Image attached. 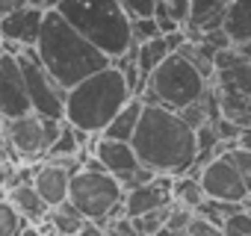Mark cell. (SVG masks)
<instances>
[{"instance_id":"cell-27","label":"cell","mask_w":251,"mask_h":236,"mask_svg":"<svg viewBox=\"0 0 251 236\" xmlns=\"http://www.w3.org/2000/svg\"><path fill=\"white\" fill-rule=\"evenodd\" d=\"M192 218H195V210H189V207H183V204L172 201V207H169V221H166V227H172L175 233L186 236V230H189Z\"/></svg>"},{"instance_id":"cell-39","label":"cell","mask_w":251,"mask_h":236,"mask_svg":"<svg viewBox=\"0 0 251 236\" xmlns=\"http://www.w3.org/2000/svg\"><path fill=\"white\" fill-rule=\"evenodd\" d=\"M27 3H33V6H39V9H53L56 0H27Z\"/></svg>"},{"instance_id":"cell-21","label":"cell","mask_w":251,"mask_h":236,"mask_svg":"<svg viewBox=\"0 0 251 236\" xmlns=\"http://www.w3.org/2000/svg\"><path fill=\"white\" fill-rule=\"evenodd\" d=\"M86 221H89V218H86L71 201H62L59 207H50V212H48V218H45V227H50V230H56V233L77 236Z\"/></svg>"},{"instance_id":"cell-43","label":"cell","mask_w":251,"mask_h":236,"mask_svg":"<svg viewBox=\"0 0 251 236\" xmlns=\"http://www.w3.org/2000/svg\"><path fill=\"white\" fill-rule=\"evenodd\" d=\"M0 53H3V36H0Z\"/></svg>"},{"instance_id":"cell-28","label":"cell","mask_w":251,"mask_h":236,"mask_svg":"<svg viewBox=\"0 0 251 236\" xmlns=\"http://www.w3.org/2000/svg\"><path fill=\"white\" fill-rule=\"evenodd\" d=\"M222 230H225V236H251V212L239 210V212L227 215L225 224H222Z\"/></svg>"},{"instance_id":"cell-3","label":"cell","mask_w":251,"mask_h":236,"mask_svg":"<svg viewBox=\"0 0 251 236\" xmlns=\"http://www.w3.org/2000/svg\"><path fill=\"white\" fill-rule=\"evenodd\" d=\"M133 94H130L127 83H124V74L115 65H106L68 89L65 121L86 133H103V127L112 121L115 112Z\"/></svg>"},{"instance_id":"cell-32","label":"cell","mask_w":251,"mask_h":236,"mask_svg":"<svg viewBox=\"0 0 251 236\" xmlns=\"http://www.w3.org/2000/svg\"><path fill=\"white\" fill-rule=\"evenodd\" d=\"M210 53H219V50H225V47H230L233 42H230V36L225 33V27H219V30H207V33H201V39H198Z\"/></svg>"},{"instance_id":"cell-10","label":"cell","mask_w":251,"mask_h":236,"mask_svg":"<svg viewBox=\"0 0 251 236\" xmlns=\"http://www.w3.org/2000/svg\"><path fill=\"white\" fill-rule=\"evenodd\" d=\"M201 186L207 192V198L213 201H230V204H242V198L248 195V186L239 174V168L233 165V160L227 154L213 157L204 171H201Z\"/></svg>"},{"instance_id":"cell-6","label":"cell","mask_w":251,"mask_h":236,"mask_svg":"<svg viewBox=\"0 0 251 236\" xmlns=\"http://www.w3.org/2000/svg\"><path fill=\"white\" fill-rule=\"evenodd\" d=\"M124 195H127V189L121 186L118 177L92 168H80L71 177V189H68V201L89 221H98L100 227L115 221L118 215H127L124 212Z\"/></svg>"},{"instance_id":"cell-19","label":"cell","mask_w":251,"mask_h":236,"mask_svg":"<svg viewBox=\"0 0 251 236\" xmlns=\"http://www.w3.org/2000/svg\"><path fill=\"white\" fill-rule=\"evenodd\" d=\"M222 27H225V33L230 36L233 45L251 42V0H230Z\"/></svg>"},{"instance_id":"cell-12","label":"cell","mask_w":251,"mask_h":236,"mask_svg":"<svg viewBox=\"0 0 251 236\" xmlns=\"http://www.w3.org/2000/svg\"><path fill=\"white\" fill-rule=\"evenodd\" d=\"M172 183H175V177H169V174H154L148 183H139V186L127 189V195H124V212L133 218V215H142V212L169 207V204L175 201V198H172Z\"/></svg>"},{"instance_id":"cell-41","label":"cell","mask_w":251,"mask_h":236,"mask_svg":"<svg viewBox=\"0 0 251 236\" xmlns=\"http://www.w3.org/2000/svg\"><path fill=\"white\" fill-rule=\"evenodd\" d=\"M3 124H6V118H3V112H0V133H3Z\"/></svg>"},{"instance_id":"cell-24","label":"cell","mask_w":251,"mask_h":236,"mask_svg":"<svg viewBox=\"0 0 251 236\" xmlns=\"http://www.w3.org/2000/svg\"><path fill=\"white\" fill-rule=\"evenodd\" d=\"M80 151H86L80 145V136H77V127L62 121V130L59 136L53 139V145L48 148V157H80Z\"/></svg>"},{"instance_id":"cell-20","label":"cell","mask_w":251,"mask_h":236,"mask_svg":"<svg viewBox=\"0 0 251 236\" xmlns=\"http://www.w3.org/2000/svg\"><path fill=\"white\" fill-rule=\"evenodd\" d=\"M219 106H222V115L230 118L233 124L251 127V94L236 92V89H219Z\"/></svg>"},{"instance_id":"cell-31","label":"cell","mask_w":251,"mask_h":236,"mask_svg":"<svg viewBox=\"0 0 251 236\" xmlns=\"http://www.w3.org/2000/svg\"><path fill=\"white\" fill-rule=\"evenodd\" d=\"M180 112V118L192 127V130H198L201 124H207L210 121V115H207V109H204V103H201V97L195 100V103H189V106H183V109H177Z\"/></svg>"},{"instance_id":"cell-16","label":"cell","mask_w":251,"mask_h":236,"mask_svg":"<svg viewBox=\"0 0 251 236\" xmlns=\"http://www.w3.org/2000/svg\"><path fill=\"white\" fill-rule=\"evenodd\" d=\"M230 6V0H189V15L183 21V30L192 42L201 39L207 30H219L225 24V12Z\"/></svg>"},{"instance_id":"cell-40","label":"cell","mask_w":251,"mask_h":236,"mask_svg":"<svg viewBox=\"0 0 251 236\" xmlns=\"http://www.w3.org/2000/svg\"><path fill=\"white\" fill-rule=\"evenodd\" d=\"M154 236H180V233H175V230H172V227H160V230H157V233H154Z\"/></svg>"},{"instance_id":"cell-14","label":"cell","mask_w":251,"mask_h":236,"mask_svg":"<svg viewBox=\"0 0 251 236\" xmlns=\"http://www.w3.org/2000/svg\"><path fill=\"white\" fill-rule=\"evenodd\" d=\"M71 171L59 163V160H50L45 157L39 165H36V177H33V186L39 189V195L50 204V207H59L62 201H68V189H71Z\"/></svg>"},{"instance_id":"cell-7","label":"cell","mask_w":251,"mask_h":236,"mask_svg":"<svg viewBox=\"0 0 251 236\" xmlns=\"http://www.w3.org/2000/svg\"><path fill=\"white\" fill-rule=\"evenodd\" d=\"M65 118H48L39 112H27L18 118H6L3 124V136L6 142L18 151V157L27 160H45L48 148L53 145V139L59 136Z\"/></svg>"},{"instance_id":"cell-23","label":"cell","mask_w":251,"mask_h":236,"mask_svg":"<svg viewBox=\"0 0 251 236\" xmlns=\"http://www.w3.org/2000/svg\"><path fill=\"white\" fill-rule=\"evenodd\" d=\"M172 198H175L177 204L189 207V210H198V207L207 201V192H204V186H201V177H195V174H180V177H175V183H172Z\"/></svg>"},{"instance_id":"cell-36","label":"cell","mask_w":251,"mask_h":236,"mask_svg":"<svg viewBox=\"0 0 251 236\" xmlns=\"http://www.w3.org/2000/svg\"><path fill=\"white\" fill-rule=\"evenodd\" d=\"M77 236H106V230H103L98 221H86V224H83V230H80Z\"/></svg>"},{"instance_id":"cell-22","label":"cell","mask_w":251,"mask_h":236,"mask_svg":"<svg viewBox=\"0 0 251 236\" xmlns=\"http://www.w3.org/2000/svg\"><path fill=\"white\" fill-rule=\"evenodd\" d=\"M136 47V62H139V71L145 77H151L169 56H172V47L166 45V36H154L142 45H133Z\"/></svg>"},{"instance_id":"cell-5","label":"cell","mask_w":251,"mask_h":236,"mask_svg":"<svg viewBox=\"0 0 251 236\" xmlns=\"http://www.w3.org/2000/svg\"><path fill=\"white\" fill-rule=\"evenodd\" d=\"M210 86V80L180 53H172L145 83L142 89V100L145 103H163L169 109H183L189 103H195L204 89Z\"/></svg>"},{"instance_id":"cell-33","label":"cell","mask_w":251,"mask_h":236,"mask_svg":"<svg viewBox=\"0 0 251 236\" xmlns=\"http://www.w3.org/2000/svg\"><path fill=\"white\" fill-rule=\"evenodd\" d=\"M121 6L127 9L130 18H148L157 9V0H121Z\"/></svg>"},{"instance_id":"cell-35","label":"cell","mask_w":251,"mask_h":236,"mask_svg":"<svg viewBox=\"0 0 251 236\" xmlns=\"http://www.w3.org/2000/svg\"><path fill=\"white\" fill-rule=\"evenodd\" d=\"M18 236H45V227L36 224V221H24L21 230H18Z\"/></svg>"},{"instance_id":"cell-29","label":"cell","mask_w":251,"mask_h":236,"mask_svg":"<svg viewBox=\"0 0 251 236\" xmlns=\"http://www.w3.org/2000/svg\"><path fill=\"white\" fill-rule=\"evenodd\" d=\"M154 36H163L160 27H157V18L148 15V18H133V45H142Z\"/></svg>"},{"instance_id":"cell-37","label":"cell","mask_w":251,"mask_h":236,"mask_svg":"<svg viewBox=\"0 0 251 236\" xmlns=\"http://www.w3.org/2000/svg\"><path fill=\"white\" fill-rule=\"evenodd\" d=\"M27 0H0V18H3L6 12H12V9H18V6H24Z\"/></svg>"},{"instance_id":"cell-34","label":"cell","mask_w":251,"mask_h":236,"mask_svg":"<svg viewBox=\"0 0 251 236\" xmlns=\"http://www.w3.org/2000/svg\"><path fill=\"white\" fill-rule=\"evenodd\" d=\"M157 3H163L180 24L186 21V15H189V0H157Z\"/></svg>"},{"instance_id":"cell-44","label":"cell","mask_w":251,"mask_h":236,"mask_svg":"<svg viewBox=\"0 0 251 236\" xmlns=\"http://www.w3.org/2000/svg\"><path fill=\"white\" fill-rule=\"evenodd\" d=\"M248 212H251V210H248Z\"/></svg>"},{"instance_id":"cell-4","label":"cell","mask_w":251,"mask_h":236,"mask_svg":"<svg viewBox=\"0 0 251 236\" xmlns=\"http://www.w3.org/2000/svg\"><path fill=\"white\" fill-rule=\"evenodd\" d=\"M53 6L109 59L133 47V18L121 0H56Z\"/></svg>"},{"instance_id":"cell-13","label":"cell","mask_w":251,"mask_h":236,"mask_svg":"<svg viewBox=\"0 0 251 236\" xmlns=\"http://www.w3.org/2000/svg\"><path fill=\"white\" fill-rule=\"evenodd\" d=\"M45 12L48 9H39L33 3H24V6L6 12L0 18V36L9 42H18L24 47H36V42L42 36V24H45Z\"/></svg>"},{"instance_id":"cell-11","label":"cell","mask_w":251,"mask_h":236,"mask_svg":"<svg viewBox=\"0 0 251 236\" xmlns=\"http://www.w3.org/2000/svg\"><path fill=\"white\" fill-rule=\"evenodd\" d=\"M0 112H3V118H18L33 112L21 59L12 53H0Z\"/></svg>"},{"instance_id":"cell-26","label":"cell","mask_w":251,"mask_h":236,"mask_svg":"<svg viewBox=\"0 0 251 236\" xmlns=\"http://www.w3.org/2000/svg\"><path fill=\"white\" fill-rule=\"evenodd\" d=\"M21 224H24V215L3 198L0 201V236H18Z\"/></svg>"},{"instance_id":"cell-9","label":"cell","mask_w":251,"mask_h":236,"mask_svg":"<svg viewBox=\"0 0 251 236\" xmlns=\"http://www.w3.org/2000/svg\"><path fill=\"white\" fill-rule=\"evenodd\" d=\"M95 157L103 163V168H106L112 177L121 180L124 189H133V186L148 183V180L154 177V171L142 165V160H139V154H136V148H133L130 142L109 139V136L100 133L98 148H95Z\"/></svg>"},{"instance_id":"cell-2","label":"cell","mask_w":251,"mask_h":236,"mask_svg":"<svg viewBox=\"0 0 251 236\" xmlns=\"http://www.w3.org/2000/svg\"><path fill=\"white\" fill-rule=\"evenodd\" d=\"M36 53L42 59V65L65 86H77L80 80H86L89 74L112 65V59L95 47L74 24L65 21V15L53 6L45 12V24H42V36L36 42Z\"/></svg>"},{"instance_id":"cell-8","label":"cell","mask_w":251,"mask_h":236,"mask_svg":"<svg viewBox=\"0 0 251 236\" xmlns=\"http://www.w3.org/2000/svg\"><path fill=\"white\" fill-rule=\"evenodd\" d=\"M18 59H21V68H24V80H27V92H30V100H33V112L48 115V118H65L68 89L42 65L36 47H24V53Z\"/></svg>"},{"instance_id":"cell-25","label":"cell","mask_w":251,"mask_h":236,"mask_svg":"<svg viewBox=\"0 0 251 236\" xmlns=\"http://www.w3.org/2000/svg\"><path fill=\"white\" fill-rule=\"evenodd\" d=\"M172 207V204H169ZM169 207H160V210H151V212H142V215H133V227L139 236H154L160 227H166L169 221Z\"/></svg>"},{"instance_id":"cell-38","label":"cell","mask_w":251,"mask_h":236,"mask_svg":"<svg viewBox=\"0 0 251 236\" xmlns=\"http://www.w3.org/2000/svg\"><path fill=\"white\" fill-rule=\"evenodd\" d=\"M239 148H248V151H251V127H242V133H239Z\"/></svg>"},{"instance_id":"cell-15","label":"cell","mask_w":251,"mask_h":236,"mask_svg":"<svg viewBox=\"0 0 251 236\" xmlns=\"http://www.w3.org/2000/svg\"><path fill=\"white\" fill-rule=\"evenodd\" d=\"M213 83L219 89H236L251 94V62L236 53V47H225L216 53V77Z\"/></svg>"},{"instance_id":"cell-30","label":"cell","mask_w":251,"mask_h":236,"mask_svg":"<svg viewBox=\"0 0 251 236\" xmlns=\"http://www.w3.org/2000/svg\"><path fill=\"white\" fill-rule=\"evenodd\" d=\"M230 160H233V165L239 168V174H242V180H245V186H248V192H251V151L248 148H230V151H225Z\"/></svg>"},{"instance_id":"cell-1","label":"cell","mask_w":251,"mask_h":236,"mask_svg":"<svg viewBox=\"0 0 251 236\" xmlns=\"http://www.w3.org/2000/svg\"><path fill=\"white\" fill-rule=\"evenodd\" d=\"M130 145L136 148L145 168L169 177L189 174L198 157L195 130L180 118L177 109H169L163 103H145Z\"/></svg>"},{"instance_id":"cell-18","label":"cell","mask_w":251,"mask_h":236,"mask_svg":"<svg viewBox=\"0 0 251 236\" xmlns=\"http://www.w3.org/2000/svg\"><path fill=\"white\" fill-rule=\"evenodd\" d=\"M142 109H145V100H142V97H130L127 103H124V106L115 112L112 121L103 127V136H109V139H121V142H130L133 133H136V127H139Z\"/></svg>"},{"instance_id":"cell-17","label":"cell","mask_w":251,"mask_h":236,"mask_svg":"<svg viewBox=\"0 0 251 236\" xmlns=\"http://www.w3.org/2000/svg\"><path fill=\"white\" fill-rule=\"evenodd\" d=\"M6 201L24 215V221H36V224H45L48 212H50V204L39 195V189L33 183H15L6 189Z\"/></svg>"},{"instance_id":"cell-42","label":"cell","mask_w":251,"mask_h":236,"mask_svg":"<svg viewBox=\"0 0 251 236\" xmlns=\"http://www.w3.org/2000/svg\"><path fill=\"white\" fill-rule=\"evenodd\" d=\"M3 145H6V136H3V133H0V148H3Z\"/></svg>"}]
</instances>
